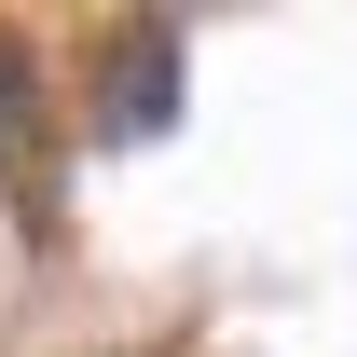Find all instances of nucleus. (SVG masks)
I'll return each instance as SVG.
<instances>
[{"mask_svg": "<svg viewBox=\"0 0 357 357\" xmlns=\"http://www.w3.org/2000/svg\"><path fill=\"white\" fill-rule=\"evenodd\" d=\"M165 110H178V42H165V28H137L124 69H110V110H96V124L137 137V124H165Z\"/></svg>", "mask_w": 357, "mask_h": 357, "instance_id": "obj_1", "label": "nucleus"}]
</instances>
